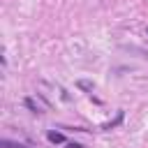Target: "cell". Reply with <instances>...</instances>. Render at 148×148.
Masks as SVG:
<instances>
[{"label":"cell","mask_w":148,"mask_h":148,"mask_svg":"<svg viewBox=\"0 0 148 148\" xmlns=\"http://www.w3.org/2000/svg\"><path fill=\"white\" fill-rule=\"evenodd\" d=\"M49 141H51V143H62V141H65V134H60V132H49Z\"/></svg>","instance_id":"obj_1"},{"label":"cell","mask_w":148,"mask_h":148,"mask_svg":"<svg viewBox=\"0 0 148 148\" xmlns=\"http://www.w3.org/2000/svg\"><path fill=\"white\" fill-rule=\"evenodd\" d=\"M67 148H83V146H79V143H67Z\"/></svg>","instance_id":"obj_2"},{"label":"cell","mask_w":148,"mask_h":148,"mask_svg":"<svg viewBox=\"0 0 148 148\" xmlns=\"http://www.w3.org/2000/svg\"><path fill=\"white\" fill-rule=\"evenodd\" d=\"M146 32H148V30H146Z\"/></svg>","instance_id":"obj_3"}]
</instances>
